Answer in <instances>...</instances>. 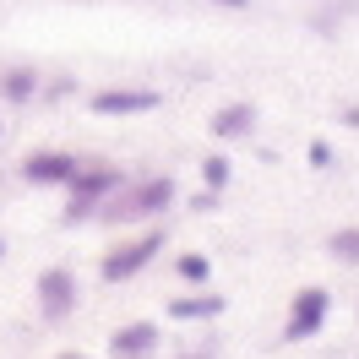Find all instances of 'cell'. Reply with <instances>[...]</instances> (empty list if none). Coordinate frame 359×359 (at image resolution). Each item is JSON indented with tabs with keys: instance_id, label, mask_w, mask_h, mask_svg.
I'll return each mask as SVG.
<instances>
[{
	"instance_id": "cell-10",
	"label": "cell",
	"mask_w": 359,
	"mask_h": 359,
	"mask_svg": "<svg viewBox=\"0 0 359 359\" xmlns=\"http://www.w3.org/2000/svg\"><path fill=\"white\" fill-rule=\"evenodd\" d=\"M218 311H224V299H218V294H185V299L169 305L175 321H207V316H218Z\"/></svg>"
},
{
	"instance_id": "cell-13",
	"label": "cell",
	"mask_w": 359,
	"mask_h": 359,
	"mask_svg": "<svg viewBox=\"0 0 359 359\" xmlns=\"http://www.w3.org/2000/svg\"><path fill=\"white\" fill-rule=\"evenodd\" d=\"M229 175H234V169H229V158H207V163H202L207 191H224V185H229Z\"/></svg>"
},
{
	"instance_id": "cell-8",
	"label": "cell",
	"mask_w": 359,
	"mask_h": 359,
	"mask_svg": "<svg viewBox=\"0 0 359 359\" xmlns=\"http://www.w3.org/2000/svg\"><path fill=\"white\" fill-rule=\"evenodd\" d=\"M109 348L120 359H147V348H158V327L153 321H131V327H120L109 337Z\"/></svg>"
},
{
	"instance_id": "cell-17",
	"label": "cell",
	"mask_w": 359,
	"mask_h": 359,
	"mask_svg": "<svg viewBox=\"0 0 359 359\" xmlns=\"http://www.w3.org/2000/svg\"><path fill=\"white\" fill-rule=\"evenodd\" d=\"M0 256H6V240H0Z\"/></svg>"
},
{
	"instance_id": "cell-9",
	"label": "cell",
	"mask_w": 359,
	"mask_h": 359,
	"mask_svg": "<svg viewBox=\"0 0 359 359\" xmlns=\"http://www.w3.org/2000/svg\"><path fill=\"white\" fill-rule=\"evenodd\" d=\"M250 126H256V109L250 104H229V109L212 114V136H250Z\"/></svg>"
},
{
	"instance_id": "cell-18",
	"label": "cell",
	"mask_w": 359,
	"mask_h": 359,
	"mask_svg": "<svg viewBox=\"0 0 359 359\" xmlns=\"http://www.w3.org/2000/svg\"><path fill=\"white\" fill-rule=\"evenodd\" d=\"M66 359H76V354H66Z\"/></svg>"
},
{
	"instance_id": "cell-6",
	"label": "cell",
	"mask_w": 359,
	"mask_h": 359,
	"mask_svg": "<svg viewBox=\"0 0 359 359\" xmlns=\"http://www.w3.org/2000/svg\"><path fill=\"white\" fill-rule=\"evenodd\" d=\"M71 175H76V158H71V153L44 147V153H27L22 158V180H27V185H66Z\"/></svg>"
},
{
	"instance_id": "cell-15",
	"label": "cell",
	"mask_w": 359,
	"mask_h": 359,
	"mask_svg": "<svg viewBox=\"0 0 359 359\" xmlns=\"http://www.w3.org/2000/svg\"><path fill=\"white\" fill-rule=\"evenodd\" d=\"M311 163H316V169H327V163H332V147H327V142H311Z\"/></svg>"
},
{
	"instance_id": "cell-4",
	"label": "cell",
	"mask_w": 359,
	"mask_h": 359,
	"mask_svg": "<svg viewBox=\"0 0 359 359\" xmlns=\"http://www.w3.org/2000/svg\"><path fill=\"white\" fill-rule=\"evenodd\" d=\"M163 104V93L158 88H98L88 98V109L93 114H147Z\"/></svg>"
},
{
	"instance_id": "cell-7",
	"label": "cell",
	"mask_w": 359,
	"mask_h": 359,
	"mask_svg": "<svg viewBox=\"0 0 359 359\" xmlns=\"http://www.w3.org/2000/svg\"><path fill=\"white\" fill-rule=\"evenodd\" d=\"M39 305H44V316H71L76 311V278H71V267L39 272Z\"/></svg>"
},
{
	"instance_id": "cell-5",
	"label": "cell",
	"mask_w": 359,
	"mask_h": 359,
	"mask_svg": "<svg viewBox=\"0 0 359 359\" xmlns=\"http://www.w3.org/2000/svg\"><path fill=\"white\" fill-rule=\"evenodd\" d=\"M327 289H299L294 294V311H289V327H283V337L289 343H299V337H311L321 321H327Z\"/></svg>"
},
{
	"instance_id": "cell-14",
	"label": "cell",
	"mask_w": 359,
	"mask_h": 359,
	"mask_svg": "<svg viewBox=\"0 0 359 359\" xmlns=\"http://www.w3.org/2000/svg\"><path fill=\"white\" fill-rule=\"evenodd\" d=\"M332 250H337V256H359V234H337Z\"/></svg>"
},
{
	"instance_id": "cell-16",
	"label": "cell",
	"mask_w": 359,
	"mask_h": 359,
	"mask_svg": "<svg viewBox=\"0 0 359 359\" xmlns=\"http://www.w3.org/2000/svg\"><path fill=\"white\" fill-rule=\"evenodd\" d=\"M218 6H229V11H245L250 0H218Z\"/></svg>"
},
{
	"instance_id": "cell-2",
	"label": "cell",
	"mask_w": 359,
	"mask_h": 359,
	"mask_svg": "<svg viewBox=\"0 0 359 359\" xmlns=\"http://www.w3.org/2000/svg\"><path fill=\"white\" fill-rule=\"evenodd\" d=\"M158 250H163V229H147V234L131 240V245H114L109 256H104V283H126V278H136Z\"/></svg>"
},
{
	"instance_id": "cell-3",
	"label": "cell",
	"mask_w": 359,
	"mask_h": 359,
	"mask_svg": "<svg viewBox=\"0 0 359 359\" xmlns=\"http://www.w3.org/2000/svg\"><path fill=\"white\" fill-rule=\"evenodd\" d=\"M169 202H175V180L153 175L147 185H136L131 196H120V202L109 207V218H153V212H163Z\"/></svg>"
},
{
	"instance_id": "cell-1",
	"label": "cell",
	"mask_w": 359,
	"mask_h": 359,
	"mask_svg": "<svg viewBox=\"0 0 359 359\" xmlns=\"http://www.w3.org/2000/svg\"><path fill=\"white\" fill-rule=\"evenodd\" d=\"M71 185V207H66V224H82L93 207L104 202V196H114L120 185H126V175L114 169V163H93V169H76V175L66 180Z\"/></svg>"
},
{
	"instance_id": "cell-11",
	"label": "cell",
	"mask_w": 359,
	"mask_h": 359,
	"mask_svg": "<svg viewBox=\"0 0 359 359\" xmlns=\"http://www.w3.org/2000/svg\"><path fill=\"white\" fill-rule=\"evenodd\" d=\"M33 93H39V76H33L27 66H17V71L0 76V98H11V104H27Z\"/></svg>"
},
{
	"instance_id": "cell-12",
	"label": "cell",
	"mask_w": 359,
	"mask_h": 359,
	"mask_svg": "<svg viewBox=\"0 0 359 359\" xmlns=\"http://www.w3.org/2000/svg\"><path fill=\"white\" fill-rule=\"evenodd\" d=\"M175 267H180V278H185V283H202L207 272H212V262H207L202 250H185V256H180Z\"/></svg>"
}]
</instances>
